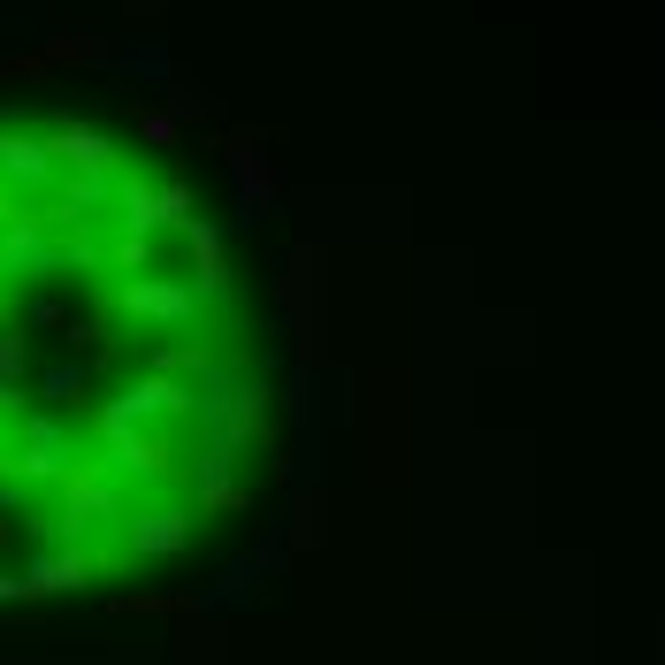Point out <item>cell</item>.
I'll return each mask as SVG.
<instances>
[{
  "instance_id": "6da1fadb",
  "label": "cell",
  "mask_w": 665,
  "mask_h": 665,
  "mask_svg": "<svg viewBox=\"0 0 665 665\" xmlns=\"http://www.w3.org/2000/svg\"><path fill=\"white\" fill-rule=\"evenodd\" d=\"M245 421L215 237L108 130L0 115V597L176 551Z\"/></svg>"
}]
</instances>
